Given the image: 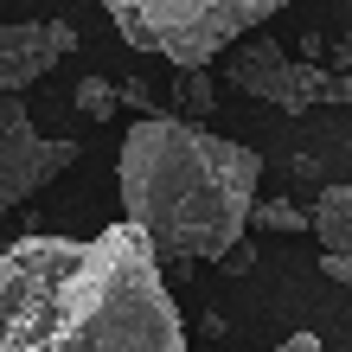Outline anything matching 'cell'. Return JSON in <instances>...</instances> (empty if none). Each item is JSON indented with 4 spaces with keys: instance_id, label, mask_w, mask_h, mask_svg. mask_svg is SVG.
Returning a JSON list of instances; mask_svg holds the SVG:
<instances>
[{
    "instance_id": "obj_11",
    "label": "cell",
    "mask_w": 352,
    "mask_h": 352,
    "mask_svg": "<svg viewBox=\"0 0 352 352\" xmlns=\"http://www.w3.org/2000/svg\"><path fill=\"white\" fill-rule=\"evenodd\" d=\"M116 109H135V122L160 116V109H154V90H148V84H116Z\"/></svg>"
},
{
    "instance_id": "obj_1",
    "label": "cell",
    "mask_w": 352,
    "mask_h": 352,
    "mask_svg": "<svg viewBox=\"0 0 352 352\" xmlns=\"http://www.w3.org/2000/svg\"><path fill=\"white\" fill-rule=\"evenodd\" d=\"M0 352H186V320L135 224L0 250Z\"/></svg>"
},
{
    "instance_id": "obj_12",
    "label": "cell",
    "mask_w": 352,
    "mask_h": 352,
    "mask_svg": "<svg viewBox=\"0 0 352 352\" xmlns=\"http://www.w3.org/2000/svg\"><path fill=\"white\" fill-rule=\"evenodd\" d=\"M218 269H224V276H250V269H256V243H250V237L231 243V250L218 256Z\"/></svg>"
},
{
    "instance_id": "obj_9",
    "label": "cell",
    "mask_w": 352,
    "mask_h": 352,
    "mask_svg": "<svg viewBox=\"0 0 352 352\" xmlns=\"http://www.w3.org/2000/svg\"><path fill=\"white\" fill-rule=\"evenodd\" d=\"M243 224H263V231H307V212L295 199H256Z\"/></svg>"
},
{
    "instance_id": "obj_5",
    "label": "cell",
    "mask_w": 352,
    "mask_h": 352,
    "mask_svg": "<svg viewBox=\"0 0 352 352\" xmlns=\"http://www.w3.org/2000/svg\"><path fill=\"white\" fill-rule=\"evenodd\" d=\"M77 160V141L32 135V116L19 96H0V205L32 199L38 186H52Z\"/></svg>"
},
{
    "instance_id": "obj_3",
    "label": "cell",
    "mask_w": 352,
    "mask_h": 352,
    "mask_svg": "<svg viewBox=\"0 0 352 352\" xmlns=\"http://www.w3.org/2000/svg\"><path fill=\"white\" fill-rule=\"evenodd\" d=\"M102 7L135 52H154L179 71H205L218 52H231L243 32H256L269 13L295 0H102Z\"/></svg>"
},
{
    "instance_id": "obj_13",
    "label": "cell",
    "mask_w": 352,
    "mask_h": 352,
    "mask_svg": "<svg viewBox=\"0 0 352 352\" xmlns=\"http://www.w3.org/2000/svg\"><path fill=\"white\" fill-rule=\"evenodd\" d=\"M320 269H327V282L352 288V256H320Z\"/></svg>"
},
{
    "instance_id": "obj_8",
    "label": "cell",
    "mask_w": 352,
    "mask_h": 352,
    "mask_svg": "<svg viewBox=\"0 0 352 352\" xmlns=\"http://www.w3.org/2000/svg\"><path fill=\"white\" fill-rule=\"evenodd\" d=\"M173 96H179V122H205V116L218 109V90H212V77H205V71H179Z\"/></svg>"
},
{
    "instance_id": "obj_2",
    "label": "cell",
    "mask_w": 352,
    "mask_h": 352,
    "mask_svg": "<svg viewBox=\"0 0 352 352\" xmlns=\"http://www.w3.org/2000/svg\"><path fill=\"white\" fill-rule=\"evenodd\" d=\"M122 224L148 237L154 263H218L250 231V205L263 186V154L205 122L148 116L122 135L116 160Z\"/></svg>"
},
{
    "instance_id": "obj_15",
    "label": "cell",
    "mask_w": 352,
    "mask_h": 352,
    "mask_svg": "<svg viewBox=\"0 0 352 352\" xmlns=\"http://www.w3.org/2000/svg\"><path fill=\"white\" fill-rule=\"evenodd\" d=\"M340 65H352V38H346V45H340Z\"/></svg>"
},
{
    "instance_id": "obj_6",
    "label": "cell",
    "mask_w": 352,
    "mask_h": 352,
    "mask_svg": "<svg viewBox=\"0 0 352 352\" xmlns=\"http://www.w3.org/2000/svg\"><path fill=\"white\" fill-rule=\"evenodd\" d=\"M77 45V32L65 19H13L0 26V96H19L26 84H38L52 65H65Z\"/></svg>"
},
{
    "instance_id": "obj_4",
    "label": "cell",
    "mask_w": 352,
    "mask_h": 352,
    "mask_svg": "<svg viewBox=\"0 0 352 352\" xmlns=\"http://www.w3.org/2000/svg\"><path fill=\"white\" fill-rule=\"evenodd\" d=\"M231 84H243V96H263L276 102V109L301 116L314 109V102H352V77L327 71V65H288V52L276 45V38H243V45L231 52Z\"/></svg>"
},
{
    "instance_id": "obj_7",
    "label": "cell",
    "mask_w": 352,
    "mask_h": 352,
    "mask_svg": "<svg viewBox=\"0 0 352 352\" xmlns=\"http://www.w3.org/2000/svg\"><path fill=\"white\" fill-rule=\"evenodd\" d=\"M307 231L320 237L327 256H352V186H320L314 212H307Z\"/></svg>"
},
{
    "instance_id": "obj_10",
    "label": "cell",
    "mask_w": 352,
    "mask_h": 352,
    "mask_svg": "<svg viewBox=\"0 0 352 352\" xmlns=\"http://www.w3.org/2000/svg\"><path fill=\"white\" fill-rule=\"evenodd\" d=\"M71 102H77V116L109 122V116H116V84H109V77H84V84L71 90Z\"/></svg>"
},
{
    "instance_id": "obj_14",
    "label": "cell",
    "mask_w": 352,
    "mask_h": 352,
    "mask_svg": "<svg viewBox=\"0 0 352 352\" xmlns=\"http://www.w3.org/2000/svg\"><path fill=\"white\" fill-rule=\"evenodd\" d=\"M276 352H327V346H320V340H314V333H295V340H282V346H276Z\"/></svg>"
}]
</instances>
